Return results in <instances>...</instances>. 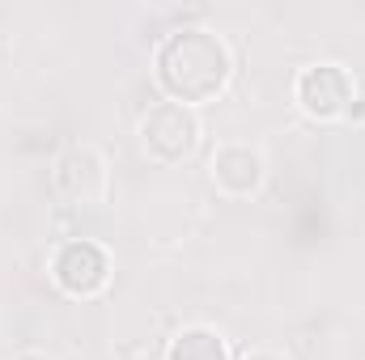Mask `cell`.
<instances>
[{"label":"cell","mask_w":365,"mask_h":360,"mask_svg":"<svg viewBox=\"0 0 365 360\" xmlns=\"http://www.w3.org/2000/svg\"><path fill=\"white\" fill-rule=\"evenodd\" d=\"M51 191L73 203V208H86V203H98L102 191H106V162L102 153L90 149V144H68L56 166H51Z\"/></svg>","instance_id":"5"},{"label":"cell","mask_w":365,"mask_h":360,"mask_svg":"<svg viewBox=\"0 0 365 360\" xmlns=\"http://www.w3.org/2000/svg\"><path fill=\"white\" fill-rule=\"evenodd\" d=\"M293 97L310 119H344L357 102V81L344 64H306L293 81Z\"/></svg>","instance_id":"3"},{"label":"cell","mask_w":365,"mask_h":360,"mask_svg":"<svg viewBox=\"0 0 365 360\" xmlns=\"http://www.w3.org/2000/svg\"><path fill=\"white\" fill-rule=\"evenodd\" d=\"M166 360H230V348L212 327H182L166 348Z\"/></svg>","instance_id":"7"},{"label":"cell","mask_w":365,"mask_h":360,"mask_svg":"<svg viewBox=\"0 0 365 360\" xmlns=\"http://www.w3.org/2000/svg\"><path fill=\"white\" fill-rule=\"evenodd\" d=\"M344 119H365V97H361V93H357V102L349 106V115H344Z\"/></svg>","instance_id":"8"},{"label":"cell","mask_w":365,"mask_h":360,"mask_svg":"<svg viewBox=\"0 0 365 360\" xmlns=\"http://www.w3.org/2000/svg\"><path fill=\"white\" fill-rule=\"evenodd\" d=\"M242 360H289V356H280V352H247Z\"/></svg>","instance_id":"9"},{"label":"cell","mask_w":365,"mask_h":360,"mask_svg":"<svg viewBox=\"0 0 365 360\" xmlns=\"http://www.w3.org/2000/svg\"><path fill=\"white\" fill-rule=\"evenodd\" d=\"M140 140L166 166L187 162L200 149V115L182 102H153L140 119Z\"/></svg>","instance_id":"2"},{"label":"cell","mask_w":365,"mask_h":360,"mask_svg":"<svg viewBox=\"0 0 365 360\" xmlns=\"http://www.w3.org/2000/svg\"><path fill=\"white\" fill-rule=\"evenodd\" d=\"M208 179L217 182L225 195H255L264 179H268V162H264V153L255 149V144H242V140H230V144H221L217 153H212V162H208Z\"/></svg>","instance_id":"6"},{"label":"cell","mask_w":365,"mask_h":360,"mask_svg":"<svg viewBox=\"0 0 365 360\" xmlns=\"http://www.w3.org/2000/svg\"><path fill=\"white\" fill-rule=\"evenodd\" d=\"M153 77L166 93V102H182L195 110L200 102H212L225 93L230 77H234V55L217 30L179 26L158 43Z\"/></svg>","instance_id":"1"},{"label":"cell","mask_w":365,"mask_h":360,"mask_svg":"<svg viewBox=\"0 0 365 360\" xmlns=\"http://www.w3.org/2000/svg\"><path fill=\"white\" fill-rule=\"evenodd\" d=\"M17 360H51V356H43V352H26V356H17Z\"/></svg>","instance_id":"10"},{"label":"cell","mask_w":365,"mask_h":360,"mask_svg":"<svg viewBox=\"0 0 365 360\" xmlns=\"http://www.w3.org/2000/svg\"><path fill=\"white\" fill-rule=\"evenodd\" d=\"M51 280L68 297H98L110 280V255L93 238H68L51 255Z\"/></svg>","instance_id":"4"}]
</instances>
